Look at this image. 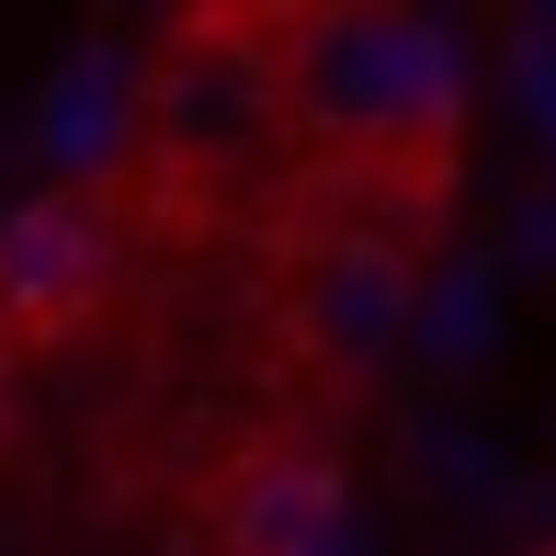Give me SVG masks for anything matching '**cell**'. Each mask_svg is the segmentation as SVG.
I'll list each match as a JSON object with an SVG mask.
<instances>
[{
  "instance_id": "cell-1",
  "label": "cell",
  "mask_w": 556,
  "mask_h": 556,
  "mask_svg": "<svg viewBox=\"0 0 556 556\" xmlns=\"http://www.w3.org/2000/svg\"><path fill=\"white\" fill-rule=\"evenodd\" d=\"M273 80H285L295 160L409 205L443 193L466 137V80L420 0H273Z\"/></svg>"
},
{
  "instance_id": "cell-2",
  "label": "cell",
  "mask_w": 556,
  "mask_h": 556,
  "mask_svg": "<svg viewBox=\"0 0 556 556\" xmlns=\"http://www.w3.org/2000/svg\"><path fill=\"white\" fill-rule=\"evenodd\" d=\"M148 148L182 170H227L285 148V80H273V0H193L182 35L148 68Z\"/></svg>"
},
{
  "instance_id": "cell-3",
  "label": "cell",
  "mask_w": 556,
  "mask_h": 556,
  "mask_svg": "<svg viewBox=\"0 0 556 556\" xmlns=\"http://www.w3.org/2000/svg\"><path fill=\"white\" fill-rule=\"evenodd\" d=\"M409 307H420V273L397 239H318L285 285V341L330 387H375L409 341Z\"/></svg>"
},
{
  "instance_id": "cell-4",
  "label": "cell",
  "mask_w": 556,
  "mask_h": 556,
  "mask_svg": "<svg viewBox=\"0 0 556 556\" xmlns=\"http://www.w3.org/2000/svg\"><path fill=\"white\" fill-rule=\"evenodd\" d=\"M114 295V216L103 193H35L0 216V352L68 341Z\"/></svg>"
},
{
  "instance_id": "cell-5",
  "label": "cell",
  "mask_w": 556,
  "mask_h": 556,
  "mask_svg": "<svg viewBox=\"0 0 556 556\" xmlns=\"http://www.w3.org/2000/svg\"><path fill=\"white\" fill-rule=\"evenodd\" d=\"M216 556H341L352 545V466L330 443H250L205 500Z\"/></svg>"
}]
</instances>
